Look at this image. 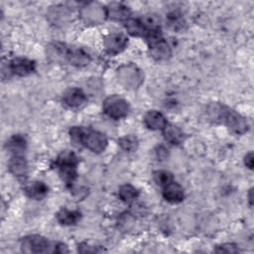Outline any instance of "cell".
<instances>
[{
	"mask_svg": "<svg viewBox=\"0 0 254 254\" xmlns=\"http://www.w3.org/2000/svg\"><path fill=\"white\" fill-rule=\"evenodd\" d=\"M69 134L74 142L87 148L93 153L98 154L103 152L108 144V140L103 133L91 128L73 126L70 128Z\"/></svg>",
	"mask_w": 254,
	"mask_h": 254,
	"instance_id": "cell-1",
	"label": "cell"
},
{
	"mask_svg": "<svg viewBox=\"0 0 254 254\" xmlns=\"http://www.w3.org/2000/svg\"><path fill=\"white\" fill-rule=\"evenodd\" d=\"M209 111L215 120L223 122L236 135H243L249 129L245 117L223 104L213 105Z\"/></svg>",
	"mask_w": 254,
	"mask_h": 254,
	"instance_id": "cell-2",
	"label": "cell"
},
{
	"mask_svg": "<svg viewBox=\"0 0 254 254\" xmlns=\"http://www.w3.org/2000/svg\"><path fill=\"white\" fill-rule=\"evenodd\" d=\"M78 159L76 155L68 150L63 151L56 159L55 165L62 180L67 185L71 186L77 177L76 166Z\"/></svg>",
	"mask_w": 254,
	"mask_h": 254,
	"instance_id": "cell-3",
	"label": "cell"
},
{
	"mask_svg": "<svg viewBox=\"0 0 254 254\" xmlns=\"http://www.w3.org/2000/svg\"><path fill=\"white\" fill-rule=\"evenodd\" d=\"M119 82L128 89L138 88L143 82V72L134 64H126L121 65L117 70Z\"/></svg>",
	"mask_w": 254,
	"mask_h": 254,
	"instance_id": "cell-4",
	"label": "cell"
},
{
	"mask_svg": "<svg viewBox=\"0 0 254 254\" xmlns=\"http://www.w3.org/2000/svg\"><path fill=\"white\" fill-rule=\"evenodd\" d=\"M104 112L113 119H121L127 116L129 112V104L123 97L113 94L105 98L103 101Z\"/></svg>",
	"mask_w": 254,
	"mask_h": 254,
	"instance_id": "cell-5",
	"label": "cell"
},
{
	"mask_svg": "<svg viewBox=\"0 0 254 254\" xmlns=\"http://www.w3.org/2000/svg\"><path fill=\"white\" fill-rule=\"evenodd\" d=\"M52 246L47 238L38 234L26 236L21 241V250L25 253H46Z\"/></svg>",
	"mask_w": 254,
	"mask_h": 254,
	"instance_id": "cell-6",
	"label": "cell"
},
{
	"mask_svg": "<svg viewBox=\"0 0 254 254\" xmlns=\"http://www.w3.org/2000/svg\"><path fill=\"white\" fill-rule=\"evenodd\" d=\"M149 53L156 61H167L172 56V51L168 43L163 39L162 34L149 38Z\"/></svg>",
	"mask_w": 254,
	"mask_h": 254,
	"instance_id": "cell-7",
	"label": "cell"
},
{
	"mask_svg": "<svg viewBox=\"0 0 254 254\" xmlns=\"http://www.w3.org/2000/svg\"><path fill=\"white\" fill-rule=\"evenodd\" d=\"M80 16L85 23L100 24L107 18L106 7H102L97 3H87L80 10Z\"/></svg>",
	"mask_w": 254,
	"mask_h": 254,
	"instance_id": "cell-8",
	"label": "cell"
},
{
	"mask_svg": "<svg viewBox=\"0 0 254 254\" xmlns=\"http://www.w3.org/2000/svg\"><path fill=\"white\" fill-rule=\"evenodd\" d=\"M128 39L125 35L120 33H111L107 35L103 41L106 52L110 55H117L121 53L127 46Z\"/></svg>",
	"mask_w": 254,
	"mask_h": 254,
	"instance_id": "cell-9",
	"label": "cell"
},
{
	"mask_svg": "<svg viewBox=\"0 0 254 254\" xmlns=\"http://www.w3.org/2000/svg\"><path fill=\"white\" fill-rule=\"evenodd\" d=\"M35 69H36V64L32 60L21 58V57L12 59L8 64V70L19 76L28 75L34 72Z\"/></svg>",
	"mask_w": 254,
	"mask_h": 254,
	"instance_id": "cell-10",
	"label": "cell"
},
{
	"mask_svg": "<svg viewBox=\"0 0 254 254\" xmlns=\"http://www.w3.org/2000/svg\"><path fill=\"white\" fill-rule=\"evenodd\" d=\"M63 101L69 108L75 109L83 106L87 101V97L80 88L70 87L64 91L63 95Z\"/></svg>",
	"mask_w": 254,
	"mask_h": 254,
	"instance_id": "cell-11",
	"label": "cell"
},
{
	"mask_svg": "<svg viewBox=\"0 0 254 254\" xmlns=\"http://www.w3.org/2000/svg\"><path fill=\"white\" fill-rule=\"evenodd\" d=\"M9 171L19 180H25L28 175V164L24 155H12L9 164Z\"/></svg>",
	"mask_w": 254,
	"mask_h": 254,
	"instance_id": "cell-12",
	"label": "cell"
},
{
	"mask_svg": "<svg viewBox=\"0 0 254 254\" xmlns=\"http://www.w3.org/2000/svg\"><path fill=\"white\" fill-rule=\"evenodd\" d=\"M163 196L167 201L171 203L181 202L185 197L184 189L181 185L173 181L163 187Z\"/></svg>",
	"mask_w": 254,
	"mask_h": 254,
	"instance_id": "cell-13",
	"label": "cell"
},
{
	"mask_svg": "<svg viewBox=\"0 0 254 254\" xmlns=\"http://www.w3.org/2000/svg\"><path fill=\"white\" fill-rule=\"evenodd\" d=\"M124 26L127 30V32L136 37H144L146 38L150 32L146 24L142 19H137V18H129L124 22Z\"/></svg>",
	"mask_w": 254,
	"mask_h": 254,
	"instance_id": "cell-14",
	"label": "cell"
},
{
	"mask_svg": "<svg viewBox=\"0 0 254 254\" xmlns=\"http://www.w3.org/2000/svg\"><path fill=\"white\" fill-rule=\"evenodd\" d=\"M144 123L151 130H163L168 122L161 112L157 110H150L144 116Z\"/></svg>",
	"mask_w": 254,
	"mask_h": 254,
	"instance_id": "cell-15",
	"label": "cell"
},
{
	"mask_svg": "<svg viewBox=\"0 0 254 254\" xmlns=\"http://www.w3.org/2000/svg\"><path fill=\"white\" fill-rule=\"evenodd\" d=\"M107 18H110L115 21L125 22L130 18V10L127 6L122 3H111L106 7Z\"/></svg>",
	"mask_w": 254,
	"mask_h": 254,
	"instance_id": "cell-16",
	"label": "cell"
},
{
	"mask_svg": "<svg viewBox=\"0 0 254 254\" xmlns=\"http://www.w3.org/2000/svg\"><path fill=\"white\" fill-rule=\"evenodd\" d=\"M70 48L63 43H53L48 47V56L55 62L67 61Z\"/></svg>",
	"mask_w": 254,
	"mask_h": 254,
	"instance_id": "cell-17",
	"label": "cell"
},
{
	"mask_svg": "<svg viewBox=\"0 0 254 254\" xmlns=\"http://www.w3.org/2000/svg\"><path fill=\"white\" fill-rule=\"evenodd\" d=\"M26 146L27 140L20 134L13 135L6 143V148L12 155H24Z\"/></svg>",
	"mask_w": 254,
	"mask_h": 254,
	"instance_id": "cell-18",
	"label": "cell"
},
{
	"mask_svg": "<svg viewBox=\"0 0 254 254\" xmlns=\"http://www.w3.org/2000/svg\"><path fill=\"white\" fill-rule=\"evenodd\" d=\"M48 187L45 183L40 182V181H36L33 182L29 185L26 186L25 188V192L26 194L34 199H42L44 198L47 193H48Z\"/></svg>",
	"mask_w": 254,
	"mask_h": 254,
	"instance_id": "cell-19",
	"label": "cell"
},
{
	"mask_svg": "<svg viewBox=\"0 0 254 254\" xmlns=\"http://www.w3.org/2000/svg\"><path fill=\"white\" fill-rule=\"evenodd\" d=\"M163 133L168 142L176 145L181 144L185 138L184 132L178 126L171 123H167V125L163 128Z\"/></svg>",
	"mask_w": 254,
	"mask_h": 254,
	"instance_id": "cell-20",
	"label": "cell"
},
{
	"mask_svg": "<svg viewBox=\"0 0 254 254\" xmlns=\"http://www.w3.org/2000/svg\"><path fill=\"white\" fill-rule=\"evenodd\" d=\"M67 62L75 66H84L90 63V57L81 49H71L69 51Z\"/></svg>",
	"mask_w": 254,
	"mask_h": 254,
	"instance_id": "cell-21",
	"label": "cell"
},
{
	"mask_svg": "<svg viewBox=\"0 0 254 254\" xmlns=\"http://www.w3.org/2000/svg\"><path fill=\"white\" fill-rule=\"evenodd\" d=\"M57 218L64 225H72L75 224L80 219V212L76 210L62 208L57 213Z\"/></svg>",
	"mask_w": 254,
	"mask_h": 254,
	"instance_id": "cell-22",
	"label": "cell"
},
{
	"mask_svg": "<svg viewBox=\"0 0 254 254\" xmlns=\"http://www.w3.org/2000/svg\"><path fill=\"white\" fill-rule=\"evenodd\" d=\"M119 197L125 202H131L135 200L139 194L137 189L131 185H123L120 187L118 191Z\"/></svg>",
	"mask_w": 254,
	"mask_h": 254,
	"instance_id": "cell-23",
	"label": "cell"
},
{
	"mask_svg": "<svg viewBox=\"0 0 254 254\" xmlns=\"http://www.w3.org/2000/svg\"><path fill=\"white\" fill-rule=\"evenodd\" d=\"M167 21H168V25L173 30H176V31L182 30L184 28V25H185L184 18L182 17V14L179 13L178 11L171 12L167 17Z\"/></svg>",
	"mask_w": 254,
	"mask_h": 254,
	"instance_id": "cell-24",
	"label": "cell"
},
{
	"mask_svg": "<svg viewBox=\"0 0 254 254\" xmlns=\"http://www.w3.org/2000/svg\"><path fill=\"white\" fill-rule=\"evenodd\" d=\"M153 177H154V180L157 183V185L161 186L162 188L174 181L173 175L170 172L165 171V170L155 171L153 174Z\"/></svg>",
	"mask_w": 254,
	"mask_h": 254,
	"instance_id": "cell-25",
	"label": "cell"
},
{
	"mask_svg": "<svg viewBox=\"0 0 254 254\" xmlns=\"http://www.w3.org/2000/svg\"><path fill=\"white\" fill-rule=\"evenodd\" d=\"M119 145L121 148L127 152H133L137 149L138 146V140L133 135H126L119 139Z\"/></svg>",
	"mask_w": 254,
	"mask_h": 254,
	"instance_id": "cell-26",
	"label": "cell"
},
{
	"mask_svg": "<svg viewBox=\"0 0 254 254\" xmlns=\"http://www.w3.org/2000/svg\"><path fill=\"white\" fill-rule=\"evenodd\" d=\"M215 252L218 253H238L240 249L233 243H224L215 248Z\"/></svg>",
	"mask_w": 254,
	"mask_h": 254,
	"instance_id": "cell-27",
	"label": "cell"
},
{
	"mask_svg": "<svg viewBox=\"0 0 254 254\" xmlns=\"http://www.w3.org/2000/svg\"><path fill=\"white\" fill-rule=\"evenodd\" d=\"M78 251L82 253H89V252H101L102 249H98V246H90L87 244H80L78 246Z\"/></svg>",
	"mask_w": 254,
	"mask_h": 254,
	"instance_id": "cell-28",
	"label": "cell"
},
{
	"mask_svg": "<svg viewBox=\"0 0 254 254\" xmlns=\"http://www.w3.org/2000/svg\"><path fill=\"white\" fill-rule=\"evenodd\" d=\"M253 163H254V160H253V153L252 152H249L245 155L244 157V164L247 168H249L250 170L253 169Z\"/></svg>",
	"mask_w": 254,
	"mask_h": 254,
	"instance_id": "cell-29",
	"label": "cell"
},
{
	"mask_svg": "<svg viewBox=\"0 0 254 254\" xmlns=\"http://www.w3.org/2000/svg\"><path fill=\"white\" fill-rule=\"evenodd\" d=\"M157 154H158V157H159V158L165 159L166 156H167V150H166L165 148H163V147H159Z\"/></svg>",
	"mask_w": 254,
	"mask_h": 254,
	"instance_id": "cell-30",
	"label": "cell"
},
{
	"mask_svg": "<svg viewBox=\"0 0 254 254\" xmlns=\"http://www.w3.org/2000/svg\"><path fill=\"white\" fill-rule=\"evenodd\" d=\"M248 197H249V202H250V205H252V189L249 190V193H248Z\"/></svg>",
	"mask_w": 254,
	"mask_h": 254,
	"instance_id": "cell-31",
	"label": "cell"
}]
</instances>
